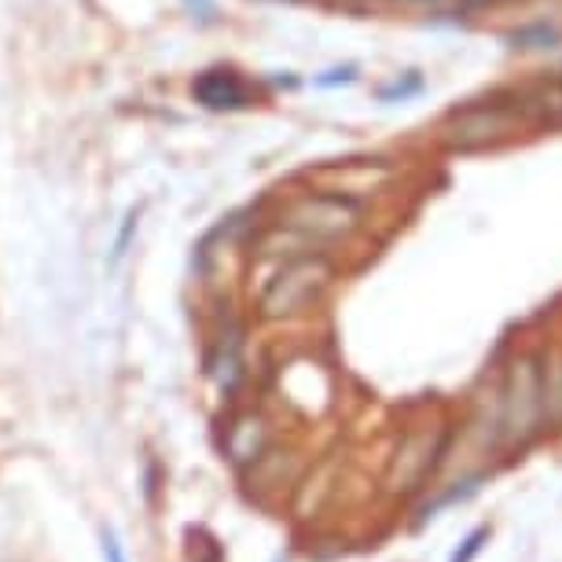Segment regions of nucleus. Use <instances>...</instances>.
<instances>
[{"label":"nucleus","mask_w":562,"mask_h":562,"mask_svg":"<svg viewBox=\"0 0 562 562\" xmlns=\"http://www.w3.org/2000/svg\"><path fill=\"white\" fill-rule=\"evenodd\" d=\"M529 130H562V74H544L512 92Z\"/></svg>","instance_id":"obj_6"},{"label":"nucleus","mask_w":562,"mask_h":562,"mask_svg":"<svg viewBox=\"0 0 562 562\" xmlns=\"http://www.w3.org/2000/svg\"><path fill=\"white\" fill-rule=\"evenodd\" d=\"M474 4H485V0H474Z\"/></svg>","instance_id":"obj_17"},{"label":"nucleus","mask_w":562,"mask_h":562,"mask_svg":"<svg viewBox=\"0 0 562 562\" xmlns=\"http://www.w3.org/2000/svg\"><path fill=\"white\" fill-rule=\"evenodd\" d=\"M482 482H485V471H479V474H463V479L449 482L445 490H438L427 504L419 507V512H416V515H419L416 522L423 526V522H430V518H438L441 512H449V507L463 504V501H471V496L482 490Z\"/></svg>","instance_id":"obj_11"},{"label":"nucleus","mask_w":562,"mask_h":562,"mask_svg":"<svg viewBox=\"0 0 562 562\" xmlns=\"http://www.w3.org/2000/svg\"><path fill=\"white\" fill-rule=\"evenodd\" d=\"M452 445L449 427H416L397 441L394 456L386 463V493L394 496H416L427 490V482L438 474Z\"/></svg>","instance_id":"obj_5"},{"label":"nucleus","mask_w":562,"mask_h":562,"mask_svg":"<svg viewBox=\"0 0 562 562\" xmlns=\"http://www.w3.org/2000/svg\"><path fill=\"white\" fill-rule=\"evenodd\" d=\"M507 48L522 52V56H540V52L562 48V23L555 19H529V23L507 30Z\"/></svg>","instance_id":"obj_10"},{"label":"nucleus","mask_w":562,"mask_h":562,"mask_svg":"<svg viewBox=\"0 0 562 562\" xmlns=\"http://www.w3.org/2000/svg\"><path fill=\"white\" fill-rule=\"evenodd\" d=\"M490 537H493V529L490 526H479V529H471L463 540H460V548L452 551V559L449 562H474L482 555V548L490 544Z\"/></svg>","instance_id":"obj_12"},{"label":"nucleus","mask_w":562,"mask_h":562,"mask_svg":"<svg viewBox=\"0 0 562 562\" xmlns=\"http://www.w3.org/2000/svg\"><path fill=\"white\" fill-rule=\"evenodd\" d=\"M103 555H108V562H130L122 544H119V537H114L111 529H103Z\"/></svg>","instance_id":"obj_13"},{"label":"nucleus","mask_w":562,"mask_h":562,"mask_svg":"<svg viewBox=\"0 0 562 562\" xmlns=\"http://www.w3.org/2000/svg\"><path fill=\"white\" fill-rule=\"evenodd\" d=\"M368 210L357 195L349 192H302L283 206L280 221H276L272 236L283 239L291 254L302 250H324L335 243H349L364 228Z\"/></svg>","instance_id":"obj_2"},{"label":"nucleus","mask_w":562,"mask_h":562,"mask_svg":"<svg viewBox=\"0 0 562 562\" xmlns=\"http://www.w3.org/2000/svg\"><path fill=\"white\" fill-rule=\"evenodd\" d=\"M555 416V386H551V368L540 353H518L504 368L501 383L493 390L490 408V434L493 449H526L537 441Z\"/></svg>","instance_id":"obj_1"},{"label":"nucleus","mask_w":562,"mask_h":562,"mask_svg":"<svg viewBox=\"0 0 562 562\" xmlns=\"http://www.w3.org/2000/svg\"><path fill=\"white\" fill-rule=\"evenodd\" d=\"M518 130H529L515 97H490L452 108L438 125V144L452 155H482L507 140H515Z\"/></svg>","instance_id":"obj_4"},{"label":"nucleus","mask_w":562,"mask_h":562,"mask_svg":"<svg viewBox=\"0 0 562 562\" xmlns=\"http://www.w3.org/2000/svg\"><path fill=\"white\" fill-rule=\"evenodd\" d=\"M288 4H291V0H288Z\"/></svg>","instance_id":"obj_18"},{"label":"nucleus","mask_w":562,"mask_h":562,"mask_svg":"<svg viewBox=\"0 0 562 562\" xmlns=\"http://www.w3.org/2000/svg\"><path fill=\"white\" fill-rule=\"evenodd\" d=\"M203 562H217V551H214V555H210V559H203Z\"/></svg>","instance_id":"obj_16"},{"label":"nucleus","mask_w":562,"mask_h":562,"mask_svg":"<svg viewBox=\"0 0 562 562\" xmlns=\"http://www.w3.org/2000/svg\"><path fill=\"white\" fill-rule=\"evenodd\" d=\"M397 4H405V8H441V4H449V0H397Z\"/></svg>","instance_id":"obj_15"},{"label":"nucleus","mask_w":562,"mask_h":562,"mask_svg":"<svg viewBox=\"0 0 562 562\" xmlns=\"http://www.w3.org/2000/svg\"><path fill=\"white\" fill-rule=\"evenodd\" d=\"M335 258L327 250H302L280 261L258 294V313L265 321H294L313 313L335 283Z\"/></svg>","instance_id":"obj_3"},{"label":"nucleus","mask_w":562,"mask_h":562,"mask_svg":"<svg viewBox=\"0 0 562 562\" xmlns=\"http://www.w3.org/2000/svg\"><path fill=\"white\" fill-rule=\"evenodd\" d=\"M206 371L217 379L221 390H236V383L243 379V335L239 327H225L214 346H210V357H206Z\"/></svg>","instance_id":"obj_9"},{"label":"nucleus","mask_w":562,"mask_h":562,"mask_svg":"<svg viewBox=\"0 0 562 562\" xmlns=\"http://www.w3.org/2000/svg\"><path fill=\"white\" fill-rule=\"evenodd\" d=\"M269 449V423L261 412H243L228 423L225 430V452L236 463H258Z\"/></svg>","instance_id":"obj_8"},{"label":"nucleus","mask_w":562,"mask_h":562,"mask_svg":"<svg viewBox=\"0 0 562 562\" xmlns=\"http://www.w3.org/2000/svg\"><path fill=\"white\" fill-rule=\"evenodd\" d=\"M192 97L203 103L206 111H247L254 103V89L239 78L236 70L214 67V70H206L195 78Z\"/></svg>","instance_id":"obj_7"},{"label":"nucleus","mask_w":562,"mask_h":562,"mask_svg":"<svg viewBox=\"0 0 562 562\" xmlns=\"http://www.w3.org/2000/svg\"><path fill=\"white\" fill-rule=\"evenodd\" d=\"M199 19H214V0H184Z\"/></svg>","instance_id":"obj_14"}]
</instances>
